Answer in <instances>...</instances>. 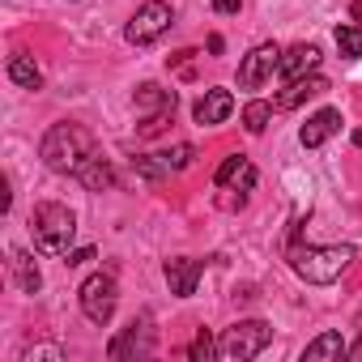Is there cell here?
<instances>
[{
	"label": "cell",
	"mask_w": 362,
	"mask_h": 362,
	"mask_svg": "<svg viewBox=\"0 0 362 362\" xmlns=\"http://www.w3.org/2000/svg\"><path fill=\"white\" fill-rule=\"evenodd\" d=\"M94 153H98L94 132H90L86 124H73V119L52 124V128L43 132V141H39V158H43V166L56 170V175H73V179H77V170H81Z\"/></svg>",
	"instance_id": "cell-1"
},
{
	"label": "cell",
	"mask_w": 362,
	"mask_h": 362,
	"mask_svg": "<svg viewBox=\"0 0 362 362\" xmlns=\"http://www.w3.org/2000/svg\"><path fill=\"white\" fill-rule=\"evenodd\" d=\"M354 260H358V247H349V243L315 247V243H303L298 235L290 239V269H294L307 286H332V281H341Z\"/></svg>",
	"instance_id": "cell-2"
},
{
	"label": "cell",
	"mask_w": 362,
	"mask_h": 362,
	"mask_svg": "<svg viewBox=\"0 0 362 362\" xmlns=\"http://www.w3.org/2000/svg\"><path fill=\"white\" fill-rule=\"evenodd\" d=\"M30 235H35V247L43 256H69L73 252V235H77V214L60 201H43L35 205L30 214Z\"/></svg>",
	"instance_id": "cell-3"
},
{
	"label": "cell",
	"mask_w": 362,
	"mask_h": 362,
	"mask_svg": "<svg viewBox=\"0 0 362 362\" xmlns=\"http://www.w3.org/2000/svg\"><path fill=\"white\" fill-rule=\"evenodd\" d=\"M273 341V324L264 320H235L222 337H218V358L222 362H252L269 349Z\"/></svg>",
	"instance_id": "cell-4"
},
{
	"label": "cell",
	"mask_w": 362,
	"mask_h": 362,
	"mask_svg": "<svg viewBox=\"0 0 362 362\" xmlns=\"http://www.w3.org/2000/svg\"><path fill=\"white\" fill-rule=\"evenodd\" d=\"M77 298H81L86 320H90V324H98V328H107V324L115 320V307H119V286H115V277H111V273H90V277L81 281Z\"/></svg>",
	"instance_id": "cell-5"
},
{
	"label": "cell",
	"mask_w": 362,
	"mask_h": 362,
	"mask_svg": "<svg viewBox=\"0 0 362 362\" xmlns=\"http://www.w3.org/2000/svg\"><path fill=\"white\" fill-rule=\"evenodd\" d=\"M170 22H175V13H170L166 0H145V5L132 13V22L124 26V39L132 47H149V43H158L170 30Z\"/></svg>",
	"instance_id": "cell-6"
},
{
	"label": "cell",
	"mask_w": 362,
	"mask_h": 362,
	"mask_svg": "<svg viewBox=\"0 0 362 362\" xmlns=\"http://www.w3.org/2000/svg\"><path fill=\"white\" fill-rule=\"evenodd\" d=\"M153 345H158V332H153V320H149V311H141L111 345H107V358H115V362H124V358H149L153 354Z\"/></svg>",
	"instance_id": "cell-7"
},
{
	"label": "cell",
	"mask_w": 362,
	"mask_h": 362,
	"mask_svg": "<svg viewBox=\"0 0 362 362\" xmlns=\"http://www.w3.org/2000/svg\"><path fill=\"white\" fill-rule=\"evenodd\" d=\"M175 111V90H162L153 81L136 86V115H141V136H153L162 132V124L170 119Z\"/></svg>",
	"instance_id": "cell-8"
},
{
	"label": "cell",
	"mask_w": 362,
	"mask_h": 362,
	"mask_svg": "<svg viewBox=\"0 0 362 362\" xmlns=\"http://www.w3.org/2000/svg\"><path fill=\"white\" fill-rule=\"evenodd\" d=\"M277 64H281V47H277V43L252 47V52L239 60V90H260V86L277 73Z\"/></svg>",
	"instance_id": "cell-9"
},
{
	"label": "cell",
	"mask_w": 362,
	"mask_h": 362,
	"mask_svg": "<svg viewBox=\"0 0 362 362\" xmlns=\"http://www.w3.org/2000/svg\"><path fill=\"white\" fill-rule=\"evenodd\" d=\"M162 273H166L170 294L192 298V294H197V281H201V273H205V260H197V256H175V260L162 264Z\"/></svg>",
	"instance_id": "cell-10"
},
{
	"label": "cell",
	"mask_w": 362,
	"mask_h": 362,
	"mask_svg": "<svg viewBox=\"0 0 362 362\" xmlns=\"http://www.w3.org/2000/svg\"><path fill=\"white\" fill-rule=\"evenodd\" d=\"M328 90V77H320V73H307V77H294V81H286V90L273 98V107L277 111H294V107H303L307 98H320Z\"/></svg>",
	"instance_id": "cell-11"
},
{
	"label": "cell",
	"mask_w": 362,
	"mask_h": 362,
	"mask_svg": "<svg viewBox=\"0 0 362 362\" xmlns=\"http://www.w3.org/2000/svg\"><path fill=\"white\" fill-rule=\"evenodd\" d=\"M230 111H235V94L222 90V86H214V90H205V98L192 107V119H197L201 128H214V124H226Z\"/></svg>",
	"instance_id": "cell-12"
},
{
	"label": "cell",
	"mask_w": 362,
	"mask_h": 362,
	"mask_svg": "<svg viewBox=\"0 0 362 362\" xmlns=\"http://www.w3.org/2000/svg\"><path fill=\"white\" fill-rule=\"evenodd\" d=\"M341 132V111L337 107H324V111H315L303 128H298V141H303V149H320L328 136H337Z\"/></svg>",
	"instance_id": "cell-13"
},
{
	"label": "cell",
	"mask_w": 362,
	"mask_h": 362,
	"mask_svg": "<svg viewBox=\"0 0 362 362\" xmlns=\"http://www.w3.org/2000/svg\"><path fill=\"white\" fill-rule=\"evenodd\" d=\"M214 184H218V188H239V192H252V188H256V166H252L243 153H230V158L214 170Z\"/></svg>",
	"instance_id": "cell-14"
},
{
	"label": "cell",
	"mask_w": 362,
	"mask_h": 362,
	"mask_svg": "<svg viewBox=\"0 0 362 362\" xmlns=\"http://www.w3.org/2000/svg\"><path fill=\"white\" fill-rule=\"evenodd\" d=\"M320 69V47L315 43H294L290 52H281V64H277V77L294 81V77H307Z\"/></svg>",
	"instance_id": "cell-15"
},
{
	"label": "cell",
	"mask_w": 362,
	"mask_h": 362,
	"mask_svg": "<svg viewBox=\"0 0 362 362\" xmlns=\"http://www.w3.org/2000/svg\"><path fill=\"white\" fill-rule=\"evenodd\" d=\"M341 358H349V345H345V337L341 332H320L315 341H307V349H303V362H341Z\"/></svg>",
	"instance_id": "cell-16"
},
{
	"label": "cell",
	"mask_w": 362,
	"mask_h": 362,
	"mask_svg": "<svg viewBox=\"0 0 362 362\" xmlns=\"http://www.w3.org/2000/svg\"><path fill=\"white\" fill-rule=\"evenodd\" d=\"M9 269H13V281H18L22 294H39L43 290V273H39L30 252H9Z\"/></svg>",
	"instance_id": "cell-17"
},
{
	"label": "cell",
	"mask_w": 362,
	"mask_h": 362,
	"mask_svg": "<svg viewBox=\"0 0 362 362\" xmlns=\"http://www.w3.org/2000/svg\"><path fill=\"white\" fill-rule=\"evenodd\" d=\"M77 184L90 188V192H107V188L115 184V170H111V162H107L103 153H94V158L77 170Z\"/></svg>",
	"instance_id": "cell-18"
},
{
	"label": "cell",
	"mask_w": 362,
	"mask_h": 362,
	"mask_svg": "<svg viewBox=\"0 0 362 362\" xmlns=\"http://www.w3.org/2000/svg\"><path fill=\"white\" fill-rule=\"evenodd\" d=\"M9 81L18 86V90H43V73H39V64L30 60V56H9Z\"/></svg>",
	"instance_id": "cell-19"
},
{
	"label": "cell",
	"mask_w": 362,
	"mask_h": 362,
	"mask_svg": "<svg viewBox=\"0 0 362 362\" xmlns=\"http://www.w3.org/2000/svg\"><path fill=\"white\" fill-rule=\"evenodd\" d=\"M273 111H277L273 103H264V98H252V103L243 107V128H247L252 136H260V132L269 128V119H273Z\"/></svg>",
	"instance_id": "cell-20"
},
{
	"label": "cell",
	"mask_w": 362,
	"mask_h": 362,
	"mask_svg": "<svg viewBox=\"0 0 362 362\" xmlns=\"http://www.w3.org/2000/svg\"><path fill=\"white\" fill-rule=\"evenodd\" d=\"M153 158H158V166L170 175V170H188L192 158H197V149H192V145H175V149H162V153H153Z\"/></svg>",
	"instance_id": "cell-21"
},
{
	"label": "cell",
	"mask_w": 362,
	"mask_h": 362,
	"mask_svg": "<svg viewBox=\"0 0 362 362\" xmlns=\"http://www.w3.org/2000/svg\"><path fill=\"white\" fill-rule=\"evenodd\" d=\"M337 52L345 60H362V26H337Z\"/></svg>",
	"instance_id": "cell-22"
},
{
	"label": "cell",
	"mask_w": 362,
	"mask_h": 362,
	"mask_svg": "<svg viewBox=\"0 0 362 362\" xmlns=\"http://www.w3.org/2000/svg\"><path fill=\"white\" fill-rule=\"evenodd\" d=\"M188 358H192V362H209V358H218V341H214V332L201 328V332L192 337V345H188Z\"/></svg>",
	"instance_id": "cell-23"
},
{
	"label": "cell",
	"mask_w": 362,
	"mask_h": 362,
	"mask_svg": "<svg viewBox=\"0 0 362 362\" xmlns=\"http://www.w3.org/2000/svg\"><path fill=\"white\" fill-rule=\"evenodd\" d=\"M22 362H64V349L60 345H35L22 354Z\"/></svg>",
	"instance_id": "cell-24"
},
{
	"label": "cell",
	"mask_w": 362,
	"mask_h": 362,
	"mask_svg": "<svg viewBox=\"0 0 362 362\" xmlns=\"http://www.w3.org/2000/svg\"><path fill=\"white\" fill-rule=\"evenodd\" d=\"M90 260H94V247H73V252L64 256V264H69V269H77V264H90Z\"/></svg>",
	"instance_id": "cell-25"
},
{
	"label": "cell",
	"mask_w": 362,
	"mask_h": 362,
	"mask_svg": "<svg viewBox=\"0 0 362 362\" xmlns=\"http://www.w3.org/2000/svg\"><path fill=\"white\" fill-rule=\"evenodd\" d=\"M239 5H243V0H214V13H222V18H235V13H239Z\"/></svg>",
	"instance_id": "cell-26"
},
{
	"label": "cell",
	"mask_w": 362,
	"mask_h": 362,
	"mask_svg": "<svg viewBox=\"0 0 362 362\" xmlns=\"http://www.w3.org/2000/svg\"><path fill=\"white\" fill-rule=\"evenodd\" d=\"M222 47H226V39H222V35H209V52L222 56Z\"/></svg>",
	"instance_id": "cell-27"
},
{
	"label": "cell",
	"mask_w": 362,
	"mask_h": 362,
	"mask_svg": "<svg viewBox=\"0 0 362 362\" xmlns=\"http://www.w3.org/2000/svg\"><path fill=\"white\" fill-rule=\"evenodd\" d=\"M358 328H362V311H358ZM349 358H362V337H358V341L349 345Z\"/></svg>",
	"instance_id": "cell-28"
},
{
	"label": "cell",
	"mask_w": 362,
	"mask_h": 362,
	"mask_svg": "<svg viewBox=\"0 0 362 362\" xmlns=\"http://www.w3.org/2000/svg\"><path fill=\"white\" fill-rule=\"evenodd\" d=\"M354 145H362V128H358V132H354Z\"/></svg>",
	"instance_id": "cell-29"
}]
</instances>
